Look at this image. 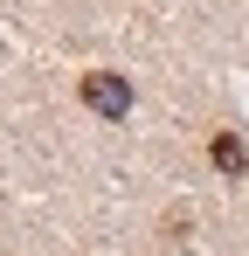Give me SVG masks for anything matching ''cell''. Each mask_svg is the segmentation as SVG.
Masks as SVG:
<instances>
[{
	"label": "cell",
	"mask_w": 249,
	"mask_h": 256,
	"mask_svg": "<svg viewBox=\"0 0 249 256\" xmlns=\"http://www.w3.org/2000/svg\"><path fill=\"white\" fill-rule=\"evenodd\" d=\"M83 104H90L97 118H124V111H132V84L111 76V70H90V76H83Z\"/></svg>",
	"instance_id": "obj_1"
},
{
	"label": "cell",
	"mask_w": 249,
	"mask_h": 256,
	"mask_svg": "<svg viewBox=\"0 0 249 256\" xmlns=\"http://www.w3.org/2000/svg\"><path fill=\"white\" fill-rule=\"evenodd\" d=\"M208 160H214L222 173H242L249 166V146L236 138V132H214V138H208Z\"/></svg>",
	"instance_id": "obj_2"
}]
</instances>
